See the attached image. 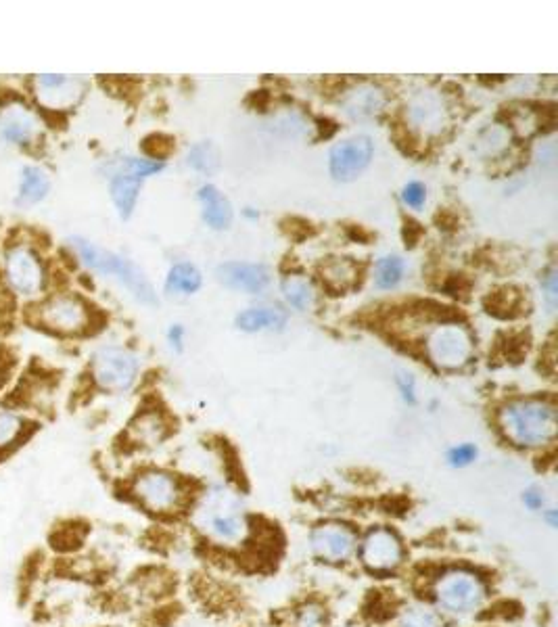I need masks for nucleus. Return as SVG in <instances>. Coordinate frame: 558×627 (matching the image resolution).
<instances>
[{
    "label": "nucleus",
    "mask_w": 558,
    "mask_h": 627,
    "mask_svg": "<svg viewBox=\"0 0 558 627\" xmlns=\"http://www.w3.org/2000/svg\"><path fill=\"white\" fill-rule=\"evenodd\" d=\"M500 425L517 446H544L556 435V408L546 400H515L500 412Z\"/></svg>",
    "instance_id": "obj_1"
},
{
    "label": "nucleus",
    "mask_w": 558,
    "mask_h": 627,
    "mask_svg": "<svg viewBox=\"0 0 558 627\" xmlns=\"http://www.w3.org/2000/svg\"><path fill=\"white\" fill-rule=\"evenodd\" d=\"M72 247L78 253V258L82 260L84 266H88L90 270H95V272H101V274L115 276L122 285L128 287V291L138 301H141V304H145V306H157L159 304L157 293L147 278V274L136 264H132L130 260L122 258V255L113 253V251H107L95 243H90L82 237H74Z\"/></svg>",
    "instance_id": "obj_2"
},
{
    "label": "nucleus",
    "mask_w": 558,
    "mask_h": 627,
    "mask_svg": "<svg viewBox=\"0 0 558 627\" xmlns=\"http://www.w3.org/2000/svg\"><path fill=\"white\" fill-rule=\"evenodd\" d=\"M197 523L207 536L226 544L239 542L247 529L241 500L224 487H216L203 498L197 510Z\"/></svg>",
    "instance_id": "obj_3"
},
{
    "label": "nucleus",
    "mask_w": 558,
    "mask_h": 627,
    "mask_svg": "<svg viewBox=\"0 0 558 627\" xmlns=\"http://www.w3.org/2000/svg\"><path fill=\"white\" fill-rule=\"evenodd\" d=\"M32 320L38 327L59 335L84 333L90 324V308L74 293L53 295L34 308Z\"/></svg>",
    "instance_id": "obj_4"
},
{
    "label": "nucleus",
    "mask_w": 558,
    "mask_h": 627,
    "mask_svg": "<svg viewBox=\"0 0 558 627\" xmlns=\"http://www.w3.org/2000/svg\"><path fill=\"white\" fill-rule=\"evenodd\" d=\"M164 170L161 161L153 159H138V157H126L120 161V168L111 174V199L118 214L126 220L132 216L134 205L141 193V187L147 176H153L157 172Z\"/></svg>",
    "instance_id": "obj_5"
},
{
    "label": "nucleus",
    "mask_w": 558,
    "mask_h": 627,
    "mask_svg": "<svg viewBox=\"0 0 558 627\" xmlns=\"http://www.w3.org/2000/svg\"><path fill=\"white\" fill-rule=\"evenodd\" d=\"M138 375V360L124 347H101L92 358V377L105 391L120 393L132 387Z\"/></svg>",
    "instance_id": "obj_6"
},
{
    "label": "nucleus",
    "mask_w": 558,
    "mask_h": 627,
    "mask_svg": "<svg viewBox=\"0 0 558 627\" xmlns=\"http://www.w3.org/2000/svg\"><path fill=\"white\" fill-rule=\"evenodd\" d=\"M427 354L441 368H458L473 354L471 335L460 324H439L427 337Z\"/></svg>",
    "instance_id": "obj_7"
},
{
    "label": "nucleus",
    "mask_w": 558,
    "mask_h": 627,
    "mask_svg": "<svg viewBox=\"0 0 558 627\" xmlns=\"http://www.w3.org/2000/svg\"><path fill=\"white\" fill-rule=\"evenodd\" d=\"M435 596L444 609L452 613H469L481 605L485 598V590L483 584L479 582V577H475L473 573L450 571L439 579Z\"/></svg>",
    "instance_id": "obj_8"
},
{
    "label": "nucleus",
    "mask_w": 558,
    "mask_h": 627,
    "mask_svg": "<svg viewBox=\"0 0 558 627\" xmlns=\"http://www.w3.org/2000/svg\"><path fill=\"white\" fill-rule=\"evenodd\" d=\"M5 274L11 289L23 297H32L40 293L46 278L38 253L23 245H17L7 253Z\"/></svg>",
    "instance_id": "obj_9"
},
{
    "label": "nucleus",
    "mask_w": 558,
    "mask_h": 627,
    "mask_svg": "<svg viewBox=\"0 0 558 627\" xmlns=\"http://www.w3.org/2000/svg\"><path fill=\"white\" fill-rule=\"evenodd\" d=\"M372 153H375V145H372L370 136H352L345 138L339 145L333 147L329 166L335 180L350 182L356 180L372 161Z\"/></svg>",
    "instance_id": "obj_10"
},
{
    "label": "nucleus",
    "mask_w": 558,
    "mask_h": 627,
    "mask_svg": "<svg viewBox=\"0 0 558 627\" xmlns=\"http://www.w3.org/2000/svg\"><path fill=\"white\" fill-rule=\"evenodd\" d=\"M40 134V120L28 105L19 101L7 103L0 109V138L17 147L32 145Z\"/></svg>",
    "instance_id": "obj_11"
},
{
    "label": "nucleus",
    "mask_w": 558,
    "mask_h": 627,
    "mask_svg": "<svg viewBox=\"0 0 558 627\" xmlns=\"http://www.w3.org/2000/svg\"><path fill=\"white\" fill-rule=\"evenodd\" d=\"M84 92V84L78 78L67 76H38L34 80L36 103L44 109L63 111L76 105Z\"/></svg>",
    "instance_id": "obj_12"
},
{
    "label": "nucleus",
    "mask_w": 558,
    "mask_h": 627,
    "mask_svg": "<svg viewBox=\"0 0 558 627\" xmlns=\"http://www.w3.org/2000/svg\"><path fill=\"white\" fill-rule=\"evenodd\" d=\"M134 494L151 510H170L178 502V485L168 473L147 471L136 479Z\"/></svg>",
    "instance_id": "obj_13"
},
{
    "label": "nucleus",
    "mask_w": 558,
    "mask_h": 627,
    "mask_svg": "<svg viewBox=\"0 0 558 627\" xmlns=\"http://www.w3.org/2000/svg\"><path fill=\"white\" fill-rule=\"evenodd\" d=\"M218 281L241 293H262L270 285V270L264 264L226 262L216 270Z\"/></svg>",
    "instance_id": "obj_14"
},
{
    "label": "nucleus",
    "mask_w": 558,
    "mask_h": 627,
    "mask_svg": "<svg viewBox=\"0 0 558 627\" xmlns=\"http://www.w3.org/2000/svg\"><path fill=\"white\" fill-rule=\"evenodd\" d=\"M362 561L372 571L395 569L402 561V546L391 531L375 529L362 544Z\"/></svg>",
    "instance_id": "obj_15"
},
{
    "label": "nucleus",
    "mask_w": 558,
    "mask_h": 627,
    "mask_svg": "<svg viewBox=\"0 0 558 627\" xmlns=\"http://www.w3.org/2000/svg\"><path fill=\"white\" fill-rule=\"evenodd\" d=\"M310 542H312V550L320 556V559L331 561V563L350 559L354 548H356L354 533L347 527H341V525L318 527L312 533Z\"/></svg>",
    "instance_id": "obj_16"
},
{
    "label": "nucleus",
    "mask_w": 558,
    "mask_h": 627,
    "mask_svg": "<svg viewBox=\"0 0 558 627\" xmlns=\"http://www.w3.org/2000/svg\"><path fill=\"white\" fill-rule=\"evenodd\" d=\"M387 95L385 90L377 84H358L350 88L341 99L343 111L354 120H370L385 109Z\"/></svg>",
    "instance_id": "obj_17"
},
{
    "label": "nucleus",
    "mask_w": 558,
    "mask_h": 627,
    "mask_svg": "<svg viewBox=\"0 0 558 627\" xmlns=\"http://www.w3.org/2000/svg\"><path fill=\"white\" fill-rule=\"evenodd\" d=\"M408 120L423 134L439 132L446 124L444 99L435 95V92H418L408 105Z\"/></svg>",
    "instance_id": "obj_18"
},
{
    "label": "nucleus",
    "mask_w": 558,
    "mask_h": 627,
    "mask_svg": "<svg viewBox=\"0 0 558 627\" xmlns=\"http://www.w3.org/2000/svg\"><path fill=\"white\" fill-rule=\"evenodd\" d=\"M199 201L203 205V220L214 230H224L232 222V205L230 201L214 187V184H205L199 189Z\"/></svg>",
    "instance_id": "obj_19"
},
{
    "label": "nucleus",
    "mask_w": 558,
    "mask_h": 627,
    "mask_svg": "<svg viewBox=\"0 0 558 627\" xmlns=\"http://www.w3.org/2000/svg\"><path fill=\"white\" fill-rule=\"evenodd\" d=\"M358 264L350 258H331L322 264V283L335 293H345L358 283Z\"/></svg>",
    "instance_id": "obj_20"
},
{
    "label": "nucleus",
    "mask_w": 558,
    "mask_h": 627,
    "mask_svg": "<svg viewBox=\"0 0 558 627\" xmlns=\"http://www.w3.org/2000/svg\"><path fill=\"white\" fill-rule=\"evenodd\" d=\"M237 327L245 333H262V331H283L287 324L285 312L276 308H249L237 316Z\"/></svg>",
    "instance_id": "obj_21"
},
{
    "label": "nucleus",
    "mask_w": 558,
    "mask_h": 627,
    "mask_svg": "<svg viewBox=\"0 0 558 627\" xmlns=\"http://www.w3.org/2000/svg\"><path fill=\"white\" fill-rule=\"evenodd\" d=\"M49 189H51V180H49V174H46L42 168L38 166L23 168L21 180H19V191H17V205H23V207L36 205L49 195Z\"/></svg>",
    "instance_id": "obj_22"
},
{
    "label": "nucleus",
    "mask_w": 558,
    "mask_h": 627,
    "mask_svg": "<svg viewBox=\"0 0 558 627\" xmlns=\"http://www.w3.org/2000/svg\"><path fill=\"white\" fill-rule=\"evenodd\" d=\"M30 423L17 412L0 410V454L13 450L28 435Z\"/></svg>",
    "instance_id": "obj_23"
},
{
    "label": "nucleus",
    "mask_w": 558,
    "mask_h": 627,
    "mask_svg": "<svg viewBox=\"0 0 558 627\" xmlns=\"http://www.w3.org/2000/svg\"><path fill=\"white\" fill-rule=\"evenodd\" d=\"M201 281H203L201 272L193 264H176L168 274L166 289H168V293L191 295V293L199 291Z\"/></svg>",
    "instance_id": "obj_24"
},
{
    "label": "nucleus",
    "mask_w": 558,
    "mask_h": 627,
    "mask_svg": "<svg viewBox=\"0 0 558 627\" xmlns=\"http://www.w3.org/2000/svg\"><path fill=\"white\" fill-rule=\"evenodd\" d=\"M189 166L201 174L212 176L220 170V153L212 141L197 143L189 151Z\"/></svg>",
    "instance_id": "obj_25"
},
{
    "label": "nucleus",
    "mask_w": 558,
    "mask_h": 627,
    "mask_svg": "<svg viewBox=\"0 0 558 627\" xmlns=\"http://www.w3.org/2000/svg\"><path fill=\"white\" fill-rule=\"evenodd\" d=\"M283 295L289 301V306H293L295 310H310L312 301H314V291L310 287V283L306 278L301 276H287L283 281Z\"/></svg>",
    "instance_id": "obj_26"
},
{
    "label": "nucleus",
    "mask_w": 558,
    "mask_h": 627,
    "mask_svg": "<svg viewBox=\"0 0 558 627\" xmlns=\"http://www.w3.org/2000/svg\"><path fill=\"white\" fill-rule=\"evenodd\" d=\"M404 276V260L400 255H385L377 264L375 283L379 289H393Z\"/></svg>",
    "instance_id": "obj_27"
},
{
    "label": "nucleus",
    "mask_w": 558,
    "mask_h": 627,
    "mask_svg": "<svg viewBox=\"0 0 558 627\" xmlns=\"http://www.w3.org/2000/svg\"><path fill=\"white\" fill-rule=\"evenodd\" d=\"M132 431L136 433V439L143 441V444H153V441L161 439V423L153 414L138 416L136 423L132 425Z\"/></svg>",
    "instance_id": "obj_28"
},
{
    "label": "nucleus",
    "mask_w": 558,
    "mask_h": 627,
    "mask_svg": "<svg viewBox=\"0 0 558 627\" xmlns=\"http://www.w3.org/2000/svg\"><path fill=\"white\" fill-rule=\"evenodd\" d=\"M485 306H487V312L494 314V316H498L500 310H506V308H510V310H508L510 316H515L513 310H517V308L521 306V297H519L517 293H513V291L504 289V291L494 293L492 297H487V299H485ZM504 318H508L506 312H504Z\"/></svg>",
    "instance_id": "obj_29"
},
{
    "label": "nucleus",
    "mask_w": 558,
    "mask_h": 627,
    "mask_svg": "<svg viewBox=\"0 0 558 627\" xmlns=\"http://www.w3.org/2000/svg\"><path fill=\"white\" fill-rule=\"evenodd\" d=\"M145 153L153 159V161H161L164 164V157H168L174 149V141L170 136H164V134H153L149 136L145 145H143Z\"/></svg>",
    "instance_id": "obj_30"
},
{
    "label": "nucleus",
    "mask_w": 558,
    "mask_h": 627,
    "mask_svg": "<svg viewBox=\"0 0 558 627\" xmlns=\"http://www.w3.org/2000/svg\"><path fill=\"white\" fill-rule=\"evenodd\" d=\"M400 627H439V623L433 613L423 609H412L404 615Z\"/></svg>",
    "instance_id": "obj_31"
},
{
    "label": "nucleus",
    "mask_w": 558,
    "mask_h": 627,
    "mask_svg": "<svg viewBox=\"0 0 558 627\" xmlns=\"http://www.w3.org/2000/svg\"><path fill=\"white\" fill-rule=\"evenodd\" d=\"M402 199H404L406 205L418 209V207L425 205V201H427V191H425V187H423L421 182H410V184H406V187H404Z\"/></svg>",
    "instance_id": "obj_32"
},
{
    "label": "nucleus",
    "mask_w": 558,
    "mask_h": 627,
    "mask_svg": "<svg viewBox=\"0 0 558 627\" xmlns=\"http://www.w3.org/2000/svg\"><path fill=\"white\" fill-rule=\"evenodd\" d=\"M475 456H477L475 446H471V444H462V446H458V448H452V450H450L448 460H450V464H454V467H464V464L473 462V460H475Z\"/></svg>",
    "instance_id": "obj_33"
},
{
    "label": "nucleus",
    "mask_w": 558,
    "mask_h": 627,
    "mask_svg": "<svg viewBox=\"0 0 558 627\" xmlns=\"http://www.w3.org/2000/svg\"><path fill=\"white\" fill-rule=\"evenodd\" d=\"M297 627H322V611L318 607H306L297 617Z\"/></svg>",
    "instance_id": "obj_34"
},
{
    "label": "nucleus",
    "mask_w": 558,
    "mask_h": 627,
    "mask_svg": "<svg viewBox=\"0 0 558 627\" xmlns=\"http://www.w3.org/2000/svg\"><path fill=\"white\" fill-rule=\"evenodd\" d=\"M544 289H546V299H548V306L554 310L556 306V270L550 268V272L546 274V281H544Z\"/></svg>",
    "instance_id": "obj_35"
},
{
    "label": "nucleus",
    "mask_w": 558,
    "mask_h": 627,
    "mask_svg": "<svg viewBox=\"0 0 558 627\" xmlns=\"http://www.w3.org/2000/svg\"><path fill=\"white\" fill-rule=\"evenodd\" d=\"M398 385L402 389V396L408 400V402H414V379L406 373H398Z\"/></svg>",
    "instance_id": "obj_36"
},
{
    "label": "nucleus",
    "mask_w": 558,
    "mask_h": 627,
    "mask_svg": "<svg viewBox=\"0 0 558 627\" xmlns=\"http://www.w3.org/2000/svg\"><path fill=\"white\" fill-rule=\"evenodd\" d=\"M182 327L180 324H174V327L170 329V343H172V347H176V350L180 352L182 350Z\"/></svg>",
    "instance_id": "obj_37"
},
{
    "label": "nucleus",
    "mask_w": 558,
    "mask_h": 627,
    "mask_svg": "<svg viewBox=\"0 0 558 627\" xmlns=\"http://www.w3.org/2000/svg\"><path fill=\"white\" fill-rule=\"evenodd\" d=\"M525 502H527L529 506L536 508V506H540V504L544 502V498H542V496H536V492H527V494H525Z\"/></svg>",
    "instance_id": "obj_38"
},
{
    "label": "nucleus",
    "mask_w": 558,
    "mask_h": 627,
    "mask_svg": "<svg viewBox=\"0 0 558 627\" xmlns=\"http://www.w3.org/2000/svg\"><path fill=\"white\" fill-rule=\"evenodd\" d=\"M5 381V370H3V364H0V385H3Z\"/></svg>",
    "instance_id": "obj_39"
}]
</instances>
